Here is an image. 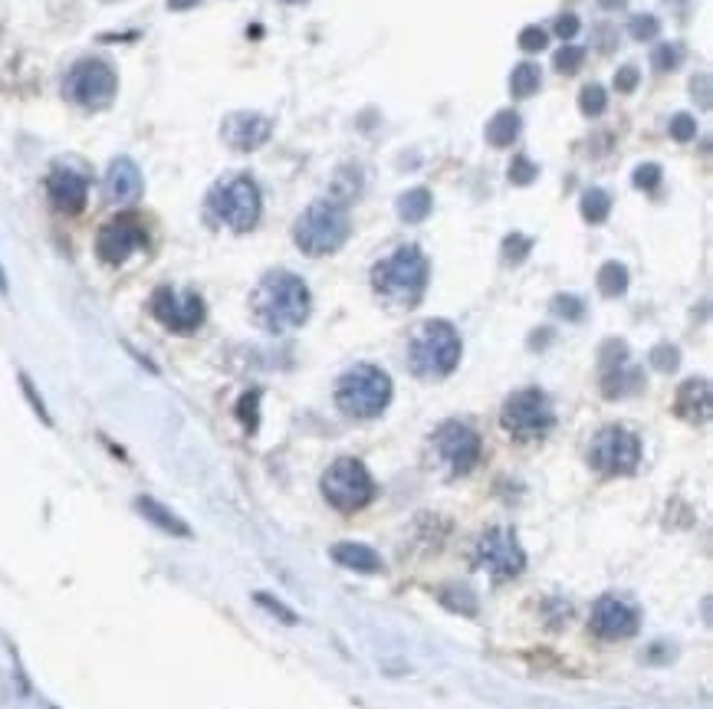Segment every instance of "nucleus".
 <instances>
[{
    "mask_svg": "<svg viewBox=\"0 0 713 709\" xmlns=\"http://www.w3.org/2000/svg\"><path fill=\"white\" fill-rule=\"evenodd\" d=\"M237 421L244 424L250 434L257 430V424H260V391L257 388L247 391L244 398L237 401Z\"/></svg>",
    "mask_w": 713,
    "mask_h": 709,
    "instance_id": "7c9ffc66",
    "label": "nucleus"
},
{
    "mask_svg": "<svg viewBox=\"0 0 713 709\" xmlns=\"http://www.w3.org/2000/svg\"><path fill=\"white\" fill-rule=\"evenodd\" d=\"M520 125H523V119H520V115H516L513 109L497 112V115H493V119L487 122V142H490L493 148H510L516 138H520Z\"/></svg>",
    "mask_w": 713,
    "mask_h": 709,
    "instance_id": "5701e85b",
    "label": "nucleus"
},
{
    "mask_svg": "<svg viewBox=\"0 0 713 709\" xmlns=\"http://www.w3.org/2000/svg\"><path fill=\"white\" fill-rule=\"evenodd\" d=\"M661 165H641L635 168V178H631V184H635L638 191H654L661 184Z\"/></svg>",
    "mask_w": 713,
    "mask_h": 709,
    "instance_id": "ea45409f",
    "label": "nucleus"
},
{
    "mask_svg": "<svg viewBox=\"0 0 713 709\" xmlns=\"http://www.w3.org/2000/svg\"><path fill=\"white\" fill-rule=\"evenodd\" d=\"M332 555V562L342 565V568H349V572L355 575H378V572H385V562H382V555H378L372 545H362V542H336L329 549Z\"/></svg>",
    "mask_w": 713,
    "mask_h": 709,
    "instance_id": "412c9836",
    "label": "nucleus"
},
{
    "mask_svg": "<svg viewBox=\"0 0 713 709\" xmlns=\"http://www.w3.org/2000/svg\"><path fill=\"white\" fill-rule=\"evenodd\" d=\"M145 227L138 224V217L132 214H119L115 220H109L106 227L99 230V237H96V253H99V260L102 263H109V266H119L132 257L135 250H142L145 247Z\"/></svg>",
    "mask_w": 713,
    "mask_h": 709,
    "instance_id": "dca6fc26",
    "label": "nucleus"
},
{
    "mask_svg": "<svg viewBox=\"0 0 713 709\" xmlns=\"http://www.w3.org/2000/svg\"><path fill=\"white\" fill-rule=\"evenodd\" d=\"M286 4H303V0H286Z\"/></svg>",
    "mask_w": 713,
    "mask_h": 709,
    "instance_id": "09e8293b",
    "label": "nucleus"
},
{
    "mask_svg": "<svg viewBox=\"0 0 713 709\" xmlns=\"http://www.w3.org/2000/svg\"><path fill=\"white\" fill-rule=\"evenodd\" d=\"M598 4H602V7H608V10H612V7H621V4H625V0H598Z\"/></svg>",
    "mask_w": 713,
    "mask_h": 709,
    "instance_id": "49530a36",
    "label": "nucleus"
},
{
    "mask_svg": "<svg viewBox=\"0 0 713 709\" xmlns=\"http://www.w3.org/2000/svg\"><path fill=\"white\" fill-rule=\"evenodd\" d=\"M638 83H641V73L635 66H625V69H618L615 73V89L618 92H635Z\"/></svg>",
    "mask_w": 713,
    "mask_h": 709,
    "instance_id": "37998d69",
    "label": "nucleus"
},
{
    "mask_svg": "<svg viewBox=\"0 0 713 709\" xmlns=\"http://www.w3.org/2000/svg\"><path fill=\"white\" fill-rule=\"evenodd\" d=\"M681 63H684V46H681V43H661V46H654L651 66L658 69V73H671V69H677Z\"/></svg>",
    "mask_w": 713,
    "mask_h": 709,
    "instance_id": "c85d7f7f",
    "label": "nucleus"
},
{
    "mask_svg": "<svg viewBox=\"0 0 713 709\" xmlns=\"http://www.w3.org/2000/svg\"><path fill=\"white\" fill-rule=\"evenodd\" d=\"M152 316L165 325L168 332L175 335H191L204 325L207 306L204 299L194 293V289H171V286H158L152 293Z\"/></svg>",
    "mask_w": 713,
    "mask_h": 709,
    "instance_id": "ddd939ff",
    "label": "nucleus"
},
{
    "mask_svg": "<svg viewBox=\"0 0 713 709\" xmlns=\"http://www.w3.org/2000/svg\"><path fill=\"white\" fill-rule=\"evenodd\" d=\"M352 234V220L345 204L339 201H316L309 204L303 217L296 220L293 240L306 257H329L345 247V240Z\"/></svg>",
    "mask_w": 713,
    "mask_h": 709,
    "instance_id": "7ed1b4c3",
    "label": "nucleus"
},
{
    "mask_svg": "<svg viewBox=\"0 0 713 709\" xmlns=\"http://www.w3.org/2000/svg\"><path fill=\"white\" fill-rule=\"evenodd\" d=\"M549 312L556 319H569V322H579L585 316V302L579 296H572V293H559L556 299L549 302Z\"/></svg>",
    "mask_w": 713,
    "mask_h": 709,
    "instance_id": "c756f323",
    "label": "nucleus"
},
{
    "mask_svg": "<svg viewBox=\"0 0 713 709\" xmlns=\"http://www.w3.org/2000/svg\"><path fill=\"white\" fill-rule=\"evenodd\" d=\"M598 289H602V296H608V299L625 296V289H628V270H625V263L608 260L602 270H598Z\"/></svg>",
    "mask_w": 713,
    "mask_h": 709,
    "instance_id": "bb28decb",
    "label": "nucleus"
},
{
    "mask_svg": "<svg viewBox=\"0 0 713 709\" xmlns=\"http://www.w3.org/2000/svg\"><path fill=\"white\" fill-rule=\"evenodd\" d=\"M460 362V335L451 322H424L408 345V365L418 378H447Z\"/></svg>",
    "mask_w": 713,
    "mask_h": 709,
    "instance_id": "20e7f679",
    "label": "nucleus"
},
{
    "mask_svg": "<svg viewBox=\"0 0 713 709\" xmlns=\"http://www.w3.org/2000/svg\"><path fill=\"white\" fill-rule=\"evenodd\" d=\"M539 83H543V73H539V66L536 63H520V66L513 69V76H510V92H513L516 99H529L539 89Z\"/></svg>",
    "mask_w": 713,
    "mask_h": 709,
    "instance_id": "cd10ccee",
    "label": "nucleus"
},
{
    "mask_svg": "<svg viewBox=\"0 0 713 709\" xmlns=\"http://www.w3.org/2000/svg\"><path fill=\"white\" fill-rule=\"evenodd\" d=\"M605 106H608V99H605V89L598 86V83H592V86H585L582 92H579V109H582V115H602L605 112Z\"/></svg>",
    "mask_w": 713,
    "mask_h": 709,
    "instance_id": "f704fd0d",
    "label": "nucleus"
},
{
    "mask_svg": "<svg viewBox=\"0 0 713 709\" xmlns=\"http://www.w3.org/2000/svg\"><path fill=\"white\" fill-rule=\"evenodd\" d=\"M115 86H119L115 69L106 60L89 56V60H79L73 69H69L63 92H66V99H73L76 106H83V109H106L115 99Z\"/></svg>",
    "mask_w": 713,
    "mask_h": 709,
    "instance_id": "f8f14e48",
    "label": "nucleus"
},
{
    "mask_svg": "<svg viewBox=\"0 0 713 709\" xmlns=\"http://www.w3.org/2000/svg\"><path fill=\"white\" fill-rule=\"evenodd\" d=\"M589 631L598 641H628L641 631V611L635 601L621 595H602L595 598L589 614Z\"/></svg>",
    "mask_w": 713,
    "mask_h": 709,
    "instance_id": "2eb2a0df",
    "label": "nucleus"
},
{
    "mask_svg": "<svg viewBox=\"0 0 713 709\" xmlns=\"http://www.w3.org/2000/svg\"><path fill=\"white\" fill-rule=\"evenodd\" d=\"M106 197L112 204H135L142 197V171L132 158H115L106 171Z\"/></svg>",
    "mask_w": 713,
    "mask_h": 709,
    "instance_id": "6ab92c4d",
    "label": "nucleus"
},
{
    "mask_svg": "<svg viewBox=\"0 0 713 709\" xmlns=\"http://www.w3.org/2000/svg\"><path fill=\"white\" fill-rule=\"evenodd\" d=\"M135 509H138V516H142L145 522H152L155 529L161 532H168V536H178V539H191V526L184 522L181 516H175L165 503H158V499L152 496H138L135 499Z\"/></svg>",
    "mask_w": 713,
    "mask_h": 709,
    "instance_id": "4be33fe9",
    "label": "nucleus"
},
{
    "mask_svg": "<svg viewBox=\"0 0 713 709\" xmlns=\"http://www.w3.org/2000/svg\"><path fill=\"white\" fill-rule=\"evenodd\" d=\"M253 601H257V604H260V608L270 614V618H276V621H283V624H299V614H296V611H290V608H286V604H283L280 598H273V595H267V591H257V595H253Z\"/></svg>",
    "mask_w": 713,
    "mask_h": 709,
    "instance_id": "72a5a7b5",
    "label": "nucleus"
},
{
    "mask_svg": "<svg viewBox=\"0 0 713 709\" xmlns=\"http://www.w3.org/2000/svg\"><path fill=\"white\" fill-rule=\"evenodd\" d=\"M253 316L273 335L293 332L309 319V306H313V296H309V286L299 280L290 270H273L260 280L257 293H253Z\"/></svg>",
    "mask_w": 713,
    "mask_h": 709,
    "instance_id": "f257e3e1",
    "label": "nucleus"
},
{
    "mask_svg": "<svg viewBox=\"0 0 713 709\" xmlns=\"http://www.w3.org/2000/svg\"><path fill=\"white\" fill-rule=\"evenodd\" d=\"M533 178H539V168L526 155H516L513 165H510V181L513 184H529Z\"/></svg>",
    "mask_w": 713,
    "mask_h": 709,
    "instance_id": "a19ab883",
    "label": "nucleus"
},
{
    "mask_svg": "<svg viewBox=\"0 0 713 709\" xmlns=\"http://www.w3.org/2000/svg\"><path fill=\"white\" fill-rule=\"evenodd\" d=\"M710 381L707 378H690L677 388L674 414L684 417L687 424H707L710 421Z\"/></svg>",
    "mask_w": 713,
    "mask_h": 709,
    "instance_id": "aec40b11",
    "label": "nucleus"
},
{
    "mask_svg": "<svg viewBox=\"0 0 713 709\" xmlns=\"http://www.w3.org/2000/svg\"><path fill=\"white\" fill-rule=\"evenodd\" d=\"M428 276H431V263L421 253V247H398L391 257H385L382 263H375L372 270V286L375 293L395 302V306H418L424 289H428Z\"/></svg>",
    "mask_w": 713,
    "mask_h": 709,
    "instance_id": "f03ea898",
    "label": "nucleus"
},
{
    "mask_svg": "<svg viewBox=\"0 0 713 709\" xmlns=\"http://www.w3.org/2000/svg\"><path fill=\"white\" fill-rule=\"evenodd\" d=\"M529 253H533V240H529L526 234H510L503 240V250H500V257L503 263H523Z\"/></svg>",
    "mask_w": 713,
    "mask_h": 709,
    "instance_id": "473e14b6",
    "label": "nucleus"
},
{
    "mask_svg": "<svg viewBox=\"0 0 713 709\" xmlns=\"http://www.w3.org/2000/svg\"><path fill=\"white\" fill-rule=\"evenodd\" d=\"M546 43H549V33L543 27H523L520 30V50L539 53V50H546Z\"/></svg>",
    "mask_w": 713,
    "mask_h": 709,
    "instance_id": "58836bf2",
    "label": "nucleus"
},
{
    "mask_svg": "<svg viewBox=\"0 0 713 709\" xmlns=\"http://www.w3.org/2000/svg\"><path fill=\"white\" fill-rule=\"evenodd\" d=\"M273 132V122L267 115H257V112H234L224 119V129H221V138L230 151H240V155H247V151H257L263 142L270 138Z\"/></svg>",
    "mask_w": 713,
    "mask_h": 709,
    "instance_id": "f3484780",
    "label": "nucleus"
},
{
    "mask_svg": "<svg viewBox=\"0 0 713 709\" xmlns=\"http://www.w3.org/2000/svg\"><path fill=\"white\" fill-rule=\"evenodd\" d=\"M201 0H168V7L171 10H188V7H198Z\"/></svg>",
    "mask_w": 713,
    "mask_h": 709,
    "instance_id": "a18cd8bd",
    "label": "nucleus"
},
{
    "mask_svg": "<svg viewBox=\"0 0 713 709\" xmlns=\"http://www.w3.org/2000/svg\"><path fill=\"white\" fill-rule=\"evenodd\" d=\"M50 709H53V706H50Z\"/></svg>",
    "mask_w": 713,
    "mask_h": 709,
    "instance_id": "8fccbe9b",
    "label": "nucleus"
},
{
    "mask_svg": "<svg viewBox=\"0 0 713 709\" xmlns=\"http://www.w3.org/2000/svg\"><path fill=\"white\" fill-rule=\"evenodd\" d=\"M579 27H582L579 17H575V14H562V17H556V27H552V30H556V37L572 40L575 33H579Z\"/></svg>",
    "mask_w": 713,
    "mask_h": 709,
    "instance_id": "c03bdc74",
    "label": "nucleus"
},
{
    "mask_svg": "<svg viewBox=\"0 0 713 709\" xmlns=\"http://www.w3.org/2000/svg\"><path fill=\"white\" fill-rule=\"evenodd\" d=\"M336 404L355 421H372L391 404V378L378 365H355L336 381Z\"/></svg>",
    "mask_w": 713,
    "mask_h": 709,
    "instance_id": "39448f33",
    "label": "nucleus"
},
{
    "mask_svg": "<svg viewBox=\"0 0 713 709\" xmlns=\"http://www.w3.org/2000/svg\"><path fill=\"white\" fill-rule=\"evenodd\" d=\"M20 388H23V394H27V401L33 404V411H37V417L40 421L50 427L53 424V417H50V411H46V404H43V398H40V391L33 388V381L27 378V375H20Z\"/></svg>",
    "mask_w": 713,
    "mask_h": 709,
    "instance_id": "79ce46f5",
    "label": "nucleus"
},
{
    "mask_svg": "<svg viewBox=\"0 0 713 709\" xmlns=\"http://www.w3.org/2000/svg\"><path fill=\"white\" fill-rule=\"evenodd\" d=\"M667 132H671L674 142H690V138L697 135V119H694V115H687V112L674 115V119H671V129H667Z\"/></svg>",
    "mask_w": 713,
    "mask_h": 709,
    "instance_id": "4c0bfd02",
    "label": "nucleus"
},
{
    "mask_svg": "<svg viewBox=\"0 0 713 709\" xmlns=\"http://www.w3.org/2000/svg\"><path fill=\"white\" fill-rule=\"evenodd\" d=\"M598 381H602V394L608 401L628 398L644 388V371L631 362L628 345L621 339H608L598 352Z\"/></svg>",
    "mask_w": 713,
    "mask_h": 709,
    "instance_id": "4468645a",
    "label": "nucleus"
},
{
    "mask_svg": "<svg viewBox=\"0 0 713 709\" xmlns=\"http://www.w3.org/2000/svg\"><path fill=\"white\" fill-rule=\"evenodd\" d=\"M500 424L513 440L529 444V440H543L552 427H556V411L546 391L539 388H523L506 398L500 411Z\"/></svg>",
    "mask_w": 713,
    "mask_h": 709,
    "instance_id": "0eeeda50",
    "label": "nucleus"
},
{
    "mask_svg": "<svg viewBox=\"0 0 713 709\" xmlns=\"http://www.w3.org/2000/svg\"><path fill=\"white\" fill-rule=\"evenodd\" d=\"M585 63V46H562V50L552 56V66L559 69L562 76H572V73H579Z\"/></svg>",
    "mask_w": 713,
    "mask_h": 709,
    "instance_id": "2f4dec72",
    "label": "nucleus"
},
{
    "mask_svg": "<svg viewBox=\"0 0 713 709\" xmlns=\"http://www.w3.org/2000/svg\"><path fill=\"white\" fill-rule=\"evenodd\" d=\"M651 365L658 368V371H674L677 365H681V352H677L674 345H654L651 348Z\"/></svg>",
    "mask_w": 713,
    "mask_h": 709,
    "instance_id": "c9c22d12",
    "label": "nucleus"
},
{
    "mask_svg": "<svg viewBox=\"0 0 713 709\" xmlns=\"http://www.w3.org/2000/svg\"><path fill=\"white\" fill-rule=\"evenodd\" d=\"M207 211L214 214V220H221L224 227L234 230V234H247V230L257 227L263 211L257 181L250 174H234V178L214 184V191L207 194Z\"/></svg>",
    "mask_w": 713,
    "mask_h": 709,
    "instance_id": "423d86ee",
    "label": "nucleus"
},
{
    "mask_svg": "<svg viewBox=\"0 0 713 709\" xmlns=\"http://www.w3.org/2000/svg\"><path fill=\"white\" fill-rule=\"evenodd\" d=\"M431 191L428 188H411L398 197V217L405 220V224H421V220H428L431 214Z\"/></svg>",
    "mask_w": 713,
    "mask_h": 709,
    "instance_id": "b1692460",
    "label": "nucleus"
},
{
    "mask_svg": "<svg viewBox=\"0 0 713 709\" xmlns=\"http://www.w3.org/2000/svg\"><path fill=\"white\" fill-rule=\"evenodd\" d=\"M628 33L635 40H654L661 33V23H658V17H651V14H641V17H635L628 23Z\"/></svg>",
    "mask_w": 713,
    "mask_h": 709,
    "instance_id": "e433bc0d",
    "label": "nucleus"
},
{
    "mask_svg": "<svg viewBox=\"0 0 713 709\" xmlns=\"http://www.w3.org/2000/svg\"><path fill=\"white\" fill-rule=\"evenodd\" d=\"M431 453L447 476H467L480 463V434L464 421H444L431 434Z\"/></svg>",
    "mask_w": 713,
    "mask_h": 709,
    "instance_id": "1a4fd4ad",
    "label": "nucleus"
},
{
    "mask_svg": "<svg viewBox=\"0 0 713 709\" xmlns=\"http://www.w3.org/2000/svg\"><path fill=\"white\" fill-rule=\"evenodd\" d=\"M322 496L339 513H359L375 499V480L362 460L339 457L322 473Z\"/></svg>",
    "mask_w": 713,
    "mask_h": 709,
    "instance_id": "6e6552de",
    "label": "nucleus"
},
{
    "mask_svg": "<svg viewBox=\"0 0 713 709\" xmlns=\"http://www.w3.org/2000/svg\"><path fill=\"white\" fill-rule=\"evenodd\" d=\"M0 293H7V276L0 273Z\"/></svg>",
    "mask_w": 713,
    "mask_h": 709,
    "instance_id": "de8ad7c7",
    "label": "nucleus"
},
{
    "mask_svg": "<svg viewBox=\"0 0 713 709\" xmlns=\"http://www.w3.org/2000/svg\"><path fill=\"white\" fill-rule=\"evenodd\" d=\"M589 463L592 470L602 476H628L638 470L641 463V440L631 434L628 427H602L589 447Z\"/></svg>",
    "mask_w": 713,
    "mask_h": 709,
    "instance_id": "9b49d317",
    "label": "nucleus"
},
{
    "mask_svg": "<svg viewBox=\"0 0 713 709\" xmlns=\"http://www.w3.org/2000/svg\"><path fill=\"white\" fill-rule=\"evenodd\" d=\"M474 565L480 572H487L497 581H510L516 575H523L526 568V549L520 545V536L506 526H493L477 539L474 549Z\"/></svg>",
    "mask_w": 713,
    "mask_h": 709,
    "instance_id": "9d476101",
    "label": "nucleus"
},
{
    "mask_svg": "<svg viewBox=\"0 0 713 709\" xmlns=\"http://www.w3.org/2000/svg\"><path fill=\"white\" fill-rule=\"evenodd\" d=\"M46 194H50V204L63 214H79L86 207L89 184L79 171L73 168H53L50 178H46Z\"/></svg>",
    "mask_w": 713,
    "mask_h": 709,
    "instance_id": "a211bd4d",
    "label": "nucleus"
},
{
    "mask_svg": "<svg viewBox=\"0 0 713 709\" xmlns=\"http://www.w3.org/2000/svg\"><path fill=\"white\" fill-rule=\"evenodd\" d=\"M582 217L589 224H605L608 214H612V194L602 191V188H589L582 194V204H579Z\"/></svg>",
    "mask_w": 713,
    "mask_h": 709,
    "instance_id": "a878e982",
    "label": "nucleus"
},
{
    "mask_svg": "<svg viewBox=\"0 0 713 709\" xmlns=\"http://www.w3.org/2000/svg\"><path fill=\"white\" fill-rule=\"evenodd\" d=\"M437 601H441L447 611L467 614V618H474L477 608H480L477 595L467 585H444V588H437Z\"/></svg>",
    "mask_w": 713,
    "mask_h": 709,
    "instance_id": "393cba45",
    "label": "nucleus"
}]
</instances>
